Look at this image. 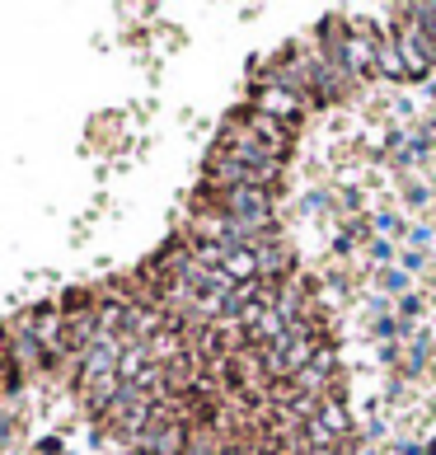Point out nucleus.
I'll return each instance as SVG.
<instances>
[{"label":"nucleus","mask_w":436,"mask_h":455,"mask_svg":"<svg viewBox=\"0 0 436 455\" xmlns=\"http://www.w3.org/2000/svg\"><path fill=\"white\" fill-rule=\"evenodd\" d=\"M136 446L146 455H183L188 446H183V428L164 413V408H155V418H151V428L136 436Z\"/></svg>","instance_id":"obj_1"},{"label":"nucleus","mask_w":436,"mask_h":455,"mask_svg":"<svg viewBox=\"0 0 436 455\" xmlns=\"http://www.w3.org/2000/svg\"><path fill=\"white\" fill-rule=\"evenodd\" d=\"M226 207H230V221L258 225V221L268 216V192H263V188H230V192H226Z\"/></svg>","instance_id":"obj_2"},{"label":"nucleus","mask_w":436,"mask_h":455,"mask_svg":"<svg viewBox=\"0 0 436 455\" xmlns=\"http://www.w3.org/2000/svg\"><path fill=\"white\" fill-rule=\"evenodd\" d=\"M249 272H254V254L230 249V254H226V277H249Z\"/></svg>","instance_id":"obj_3"},{"label":"nucleus","mask_w":436,"mask_h":455,"mask_svg":"<svg viewBox=\"0 0 436 455\" xmlns=\"http://www.w3.org/2000/svg\"><path fill=\"white\" fill-rule=\"evenodd\" d=\"M10 375H14V357H10V348H0V390H5Z\"/></svg>","instance_id":"obj_4"},{"label":"nucleus","mask_w":436,"mask_h":455,"mask_svg":"<svg viewBox=\"0 0 436 455\" xmlns=\"http://www.w3.org/2000/svg\"><path fill=\"white\" fill-rule=\"evenodd\" d=\"M319 428H324V432H338V428H342V413H324V423H319Z\"/></svg>","instance_id":"obj_5"},{"label":"nucleus","mask_w":436,"mask_h":455,"mask_svg":"<svg viewBox=\"0 0 436 455\" xmlns=\"http://www.w3.org/2000/svg\"><path fill=\"white\" fill-rule=\"evenodd\" d=\"M268 108H282V113H286V108H291V99H286V94H268Z\"/></svg>","instance_id":"obj_6"},{"label":"nucleus","mask_w":436,"mask_h":455,"mask_svg":"<svg viewBox=\"0 0 436 455\" xmlns=\"http://www.w3.org/2000/svg\"><path fill=\"white\" fill-rule=\"evenodd\" d=\"M183 455H211V446H188Z\"/></svg>","instance_id":"obj_7"}]
</instances>
